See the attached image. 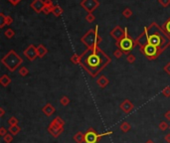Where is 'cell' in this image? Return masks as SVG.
<instances>
[{
	"label": "cell",
	"instance_id": "obj_34",
	"mask_svg": "<svg viewBox=\"0 0 170 143\" xmlns=\"http://www.w3.org/2000/svg\"><path fill=\"white\" fill-rule=\"evenodd\" d=\"M3 140H4V142H6V143H11L13 141V135L7 133L5 136L3 137Z\"/></svg>",
	"mask_w": 170,
	"mask_h": 143
},
{
	"label": "cell",
	"instance_id": "obj_1",
	"mask_svg": "<svg viewBox=\"0 0 170 143\" xmlns=\"http://www.w3.org/2000/svg\"><path fill=\"white\" fill-rule=\"evenodd\" d=\"M104 60H111L108 55L101 51L99 47L88 49L84 54L81 55V65L88 71L92 77H96L100 72L108 66V62Z\"/></svg>",
	"mask_w": 170,
	"mask_h": 143
},
{
	"label": "cell",
	"instance_id": "obj_36",
	"mask_svg": "<svg viewBox=\"0 0 170 143\" xmlns=\"http://www.w3.org/2000/svg\"><path fill=\"white\" fill-rule=\"evenodd\" d=\"M53 9H54V6H46L45 5L42 12H44L45 14H50V13L53 12Z\"/></svg>",
	"mask_w": 170,
	"mask_h": 143
},
{
	"label": "cell",
	"instance_id": "obj_21",
	"mask_svg": "<svg viewBox=\"0 0 170 143\" xmlns=\"http://www.w3.org/2000/svg\"><path fill=\"white\" fill-rule=\"evenodd\" d=\"M119 128H120V130L122 131V132L126 133V132H128V131L131 129V124L129 122H127V121H123L119 125Z\"/></svg>",
	"mask_w": 170,
	"mask_h": 143
},
{
	"label": "cell",
	"instance_id": "obj_24",
	"mask_svg": "<svg viewBox=\"0 0 170 143\" xmlns=\"http://www.w3.org/2000/svg\"><path fill=\"white\" fill-rule=\"evenodd\" d=\"M71 62L75 64V65H79V64H81V56H79L78 54H74L73 56L71 57Z\"/></svg>",
	"mask_w": 170,
	"mask_h": 143
},
{
	"label": "cell",
	"instance_id": "obj_9",
	"mask_svg": "<svg viewBox=\"0 0 170 143\" xmlns=\"http://www.w3.org/2000/svg\"><path fill=\"white\" fill-rule=\"evenodd\" d=\"M81 5L88 13H93V11L100 6V3L97 0H83Z\"/></svg>",
	"mask_w": 170,
	"mask_h": 143
},
{
	"label": "cell",
	"instance_id": "obj_22",
	"mask_svg": "<svg viewBox=\"0 0 170 143\" xmlns=\"http://www.w3.org/2000/svg\"><path fill=\"white\" fill-rule=\"evenodd\" d=\"M9 133L10 134H12V135H17L19 132L21 131V127L19 126V125H15V126H10L9 127Z\"/></svg>",
	"mask_w": 170,
	"mask_h": 143
},
{
	"label": "cell",
	"instance_id": "obj_32",
	"mask_svg": "<svg viewBox=\"0 0 170 143\" xmlns=\"http://www.w3.org/2000/svg\"><path fill=\"white\" fill-rule=\"evenodd\" d=\"M122 55H123V52L119 48L113 52V56H115V58H116V59H120L122 57Z\"/></svg>",
	"mask_w": 170,
	"mask_h": 143
},
{
	"label": "cell",
	"instance_id": "obj_8",
	"mask_svg": "<svg viewBox=\"0 0 170 143\" xmlns=\"http://www.w3.org/2000/svg\"><path fill=\"white\" fill-rule=\"evenodd\" d=\"M103 137V134H97L93 127H90L85 133V143H97Z\"/></svg>",
	"mask_w": 170,
	"mask_h": 143
},
{
	"label": "cell",
	"instance_id": "obj_5",
	"mask_svg": "<svg viewBox=\"0 0 170 143\" xmlns=\"http://www.w3.org/2000/svg\"><path fill=\"white\" fill-rule=\"evenodd\" d=\"M64 126H65V121H64V119H62L61 116H56L48 125L47 130L53 137L57 138V137H59L64 131Z\"/></svg>",
	"mask_w": 170,
	"mask_h": 143
},
{
	"label": "cell",
	"instance_id": "obj_26",
	"mask_svg": "<svg viewBox=\"0 0 170 143\" xmlns=\"http://www.w3.org/2000/svg\"><path fill=\"white\" fill-rule=\"evenodd\" d=\"M19 74H20L21 77H26L29 75V70L26 67H21L20 69H19Z\"/></svg>",
	"mask_w": 170,
	"mask_h": 143
},
{
	"label": "cell",
	"instance_id": "obj_35",
	"mask_svg": "<svg viewBox=\"0 0 170 143\" xmlns=\"http://www.w3.org/2000/svg\"><path fill=\"white\" fill-rule=\"evenodd\" d=\"M94 19H96V16H94L93 13H88V15L86 16V20L88 21L89 23H93Z\"/></svg>",
	"mask_w": 170,
	"mask_h": 143
},
{
	"label": "cell",
	"instance_id": "obj_37",
	"mask_svg": "<svg viewBox=\"0 0 170 143\" xmlns=\"http://www.w3.org/2000/svg\"><path fill=\"white\" fill-rule=\"evenodd\" d=\"M135 60H136V58H135V56L134 55H132V54H128L126 56V61L129 63V64H133L135 62Z\"/></svg>",
	"mask_w": 170,
	"mask_h": 143
},
{
	"label": "cell",
	"instance_id": "obj_39",
	"mask_svg": "<svg viewBox=\"0 0 170 143\" xmlns=\"http://www.w3.org/2000/svg\"><path fill=\"white\" fill-rule=\"evenodd\" d=\"M163 70H164V72H165L166 74L169 75V76H170V62L167 63V64H166V65L164 66Z\"/></svg>",
	"mask_w": 170,
	"mask_h": 143
},
{
	"label": "cell",
	"instance_id": "obj_41",
	"mask_svg": "<svg viewBox=\"0 0 170 143\" xmlns=\"http://www.w3.org/2000/svg\"><path fill=\"white\" fill-rule=\"evenodd\" d=\"M44 4L46 6H54V5H53L52 0H44Z\"/></svg>",
	"mask_w": 170,
	"mask_h": 143
},
{
	"label": "cell",
	"instance_id": "obj_6",
	"mask_svg": "<svg viewBox=\"0 0 170 143\" xmlns=\"http://www.w3.org/2000/svg\"><path fill=\"white\" fill-rule=\"evenodd\" d=\"M124 30H126V35H124V37L122 40L116 41L115 45H116V47L120 49V50L124 53V54L128 55L130 53V51L133 49V47L135 46V41H133V39L128 36L127 28H124Z\"/></svg>",
	"mask_w": 170,
	"mask_h": 143
},
{
	"label": "cell",
	"instance_id": "obj_11",
	"mask_svg": "<svg viewBox=\"0 0 170 143\" xmlns=\"http://www.w3.org/2000/svg\"><path fill=\"white\" fill-rule=\"evenodd\" d=\"M109 35H111L115 40L119 41L123 38L124 35H126V30L122 29L120 26H115V27L112 30V32L109 33Z\"/></svg>",
	"mask_w": 170,
	"mask_h": 143
},
{
	"label": "cell",
	"instance_id": "obj_14",
	"mask_svg": "<svg viewBox=\"0 0 170 143\" xmlns=\"http://www.w3.org/2000/svg\"><path fill=\"white\" fill-rule=\"evenodd\" d=\"M42 111H43V113L48 116V117H50V116H52L53 114L55 113V111H56V108L53 106V104L52 103H46L43 106L42 108Z\"/></svg>",
	"mask_w": 170,
	"mask_h": 143
},
{
	"label": "cell",
	"instance_id": "obj_45",
	"mask_svg": "<svg viewBox=\"0 0 170 143\" xmlns=\"http://www.w3.org/2000/svg\"><path fill=\"white\" fill-rule=\"evenodd\" d=\"M8 1L11 3V4H13V5H17L18 3L21 1V0H8Z\"/></svg>",
	"mask_w": 170,
	"mask_h": 143
},
{
	"label": "cell",
	"instance_id": "obj_18",
	"mask_svg": "<svg viewBox=\"0 0 170 143\" xmlns=\"http://www.w3.org/2000/svg\"><path fill=\"white\" fill-rule=\"evenodd\" d=\"M12 80H11V78L8 76V75H3V76L0 78V84H1L2 86H4V88H7L10 84Z\"/></svg>",
	"mask_w": 170,
	"mask_h": 143
},
{
	"label": "cell",
	"instance_id": "obj_30",
	"mask_svg": "<svg viewBox=\"0 0 170 143\" xmlns=\"http://www.w3.org/2000/svg\"><path fill=\"white\" fill-rule=\"evenodd\" d=\"M158 127H159L160 130L165 131V130H167V128H169V125H168V123L166 122V121L162 120V121L159 122V125H158Z\"/></svg>",
	"mask_w": 170,
	"mask_h": 143
},
{
	"label": "cell",
	"instance_id": "obj_46",
	"mask_svg": "<svg viewBox=\"0 0 170 143\" xmlns=\"http://www.w3.org/2000/svg\"><path fill=\"white\" fill-rule=\"evenodd\" d=\"M4 114H5L4 108H3V107H0V116H1V117H3V116H4Z\"/></svg>",
	"mask_w": 170,
	"mask_h": 143
},
{
	"label": "cell",
	"instance_id": "obj_19",
	"mask_svg": "<svg viewBox=\"0 0 170 143\" xmlns=\"http://www.w3.org/2000/svg\"><path fill=\"white\" fill-rule=\"evenodd\" d=\"M73 139L76 143H85V133H83L82 131H78V132L74 135Z\"/></svg>",
	"mask_w": 170,
	"mask_h": 143
},
{
	"label": "cell",
	"instance_id": "obj_44",
	"mask_svg": "<svg viewBox=\"0 0 170 143\" xmlns=\"http://www.w3.org/2000/svg\"><path fill=\"white\" fill-rule=\"evenodd\" d=\"M112 133H113V131H112V130H108V131H107V132L101 133V134H103V136L104 137V136H108V135H112Z\"/></svg>",
	"mask_w": 170,
	"mask_h": 143
},
{
	"label": "cell",
	"instance_id": "obj_47",
	"mask_svg": "<svg viewBox=\"0 0 170 143\" xmlns=\"http://www.w3.org/2000/svg\"><path fill=\"white\" fill-rule=\"evenodd\" d=\"M145 143H155V142H154L153 140H151V139H149V140H147Z\"/></svg>",
	"mask_w": 170,
	"mask_h": 143
},
{
	"label": "cell",
	"instance_id": "obj_4",
	"mask_svg": "<svg viewBox=\"0 0 170 143\" xmlns=\"http://www.w3.org/2000/svg\"><path fill=\"white\" fill-rule=\"evenodd\" d=\"M97 26L96 27V30L90 29L89 30V32L85 34L84 36L82 37V43L85 44L88 49H93L94 47H99V44L101 42V37L97 33Z\"/></svg>",
	"mask_w": 170,
	"mask_h": 143
},
{
	"label": "cell",
	"instance_id": "obj_15",
	"mask_svg": "<svg viewBox=\"0 0 170 143\" xmlns=\"http://www.w3.org/2000/svg\"><path fill=\"white\" fill-rule=\"evenodd\" d=\"M44 6H45L44 0H34V1L31 3V7L36 11L37 13L42 12Z\"/></svg>",
	"mask_w": 170,
	"mask_h": 143
},
{
	"label": "cell",
	"instance_id": "obj_28",
	"mask_svg": "<svg viewBox=\"0 0 170 143\" xmlns=\"http://www.w3.org/2000/svg\"><path fill=\"white\" fill-rule=\"evenodd\" d=\"M4 35H5V37H6V38H8V39H11V38H13V37H14V35H15V32L13 31L12 29L8 28V29H7L6 31L4 32Z\"/></svg>",
	"mask_w": 170,
	"mask_h": 143
},
{
	"label": "cell",
	"instance_id": "obj_13",
	"mask_svg": "<svg viewBox=\"0 0 170 143\" xmlns=\"http://www.w3.org/2000/svg\"><path fill=\"white\" fill-rule=\"evenodd\" d=\"M119 107L124 113H129V112H131L132 110L134 108V105L129 99H124L122 103L119 104Z\"/></svg>",
	"mask_w": 170,
	"mask_h": 143
},
{
	"label": "cell",
	"instance_id": "obj_31",
	"mask_svg": "<svg viewBox=\"0 0 170 143\" xmlns=\"http://www.w3.org/2000/svg\"><path fill=\"white\" fill-rule=\"evenodd\" d=\"M122 15L126 18H130L132 16V11L130 8H126L122 11Z\"/></svg>",
	"mask_w": 170,
	"mask_h": 143
},
{
	"label": "cell",
	"instance_id": "obj_33",
	"mask_svg": "<svg viewBox=\"0 0 170 143\" xmlns=\"http://www.w3.org/2000/svg\"><path fill=\"white\" fill-rule=\"evenodd\" d=\"M161 93L165 97H170V86H165V88L162 89Z\"/></svg>",
	"mask_w": 170,
	"mask_h": 143
},
{
	"label": "cell",
	"instance_id": "obj_38",
	"mask_svg": "<svg viewBox=\"0 0 170 143\" xmlns=\"http://www.w3.org/2000/svg\"><path fill=\"white\" fill-rule=\"evenodd\" d=\"M158 2L163 7H167L168 5H170V0H158Z\"/></svg>",
	"mask_w": 170,
	"mask_h": 143
},
{
	"label": "cell",
	"instance_id": "obj_7",
	"mask_svg": "<svg viewBox=\"0 0 170 143\" xmlns=\"http://www.w3.org/2000/svg\"><path fill=\"white\" fill-rule=\"evenodd\" d=\"M140 52L148 60H155L159 57L161 54L159 49L151 44H146L143 48H140Z\"/></svg>",
	"mask_w": 170,
	"mask_h": 143
},
{
	"label": "cell",
	"instance_id": "obj_25",
	"mask_svg": "<svg viewBox=\"0 0 170 143\" xmlns=\"http://www.w3.org/2000/svg\"><path fill=\"white\" fill-rule=\"evenodd\" d=\"M162 29L164 30V32L166 34H168V35L170 36V18L163 24V26H162Z\"/></svg>",
	"mask_w": 170,
	"mask_h": 143
},
{
	"label": "cell",
	"instance_id": "obj_20",
	"mask_svg": "<svg viewBox=\"0 0 170 143\" xmlns=\"http://www.w3.org/2000/svg\"><path fill=\"white\" fill-rule=\"evenodd\" d=\"M47 53H48V50L44 45L40 44L39 46L37 47V54H38V57L39 58H43L44 56H46Z\"/></svg>",
	"mask_w": 170,
	"mask_h": 143
},
{
	"label": "cell",
	"instance_id": "obj_23",
	"mask_svg": "<svg viewBox=\"0 0 170 143\" xmlns=\"http://www.w3.org/2000/svg\"><path fill=\"white\" fill-rule=\"evenodd\" d=\"M53 14L55 15L56 17H59V16H61L62 13H63V8L61 6H59V5H54V9H53Z\"/></svg>",
	"mask_w": 170,
	"mask_h": 143
},
{
	"label": "cell",
	"instance_id": "obj_2",
	"mask_svg": "<svg viewBox=\"0 0 170 143\" xmlns=\"http://www.w3.org/2000/svg\"><path fill=\"white\" fill-rule=\"evenodd\" d=\"M147 31L148 32V44L153 45V46L157 47L159 51L162 53L166 48L170 45V36L168 34L164 32L163 29H158L156 26V30H153L152 26L147 27Z\"/></svg>",
	"mask_w": 170,
	"mask_h": 143
},
{
	"label": "cell",
	"instance_id": "obj_29",
	"mask_svg": "<svg viewBox=\"0 0 170 143\" xmlns=\"http://www.w3.org/2000/svg\"><path fill=\"white\" fill-rule=\"evenodd\" d=\"M18 122L19 120L15 117V116H11V117L8 119V124L10 126H15V125H18Z\"/></svg>",
	"mask_w": 170,
	"mask_h": 143
},
{
	"label": "cell",
	"instance_id": "obj_40",
	"mask_svg": "<svg viewBox=\"0 0 170 143\" xmlns=\"http://www.w3.org/2000/svg\"><path fill=\"white\" fill-rule=\"evenodd\" d=\"M7 133H8V132H7V130H6L5 127H0V136L4 137Z\"/></svg>",
	"mask_w": 170,
	"mask_h": 143
},
{
	"label": "cell",
	"instance_id": "obj_48",
	"mask_svg": "<svg viewBox=\"0 0 170 143\" xmlns=\"http://www.w3.org/2000/svg\"><path fill=\"white\" fill-rule=\"evenodd\" d=\"M169 129H170V125H169Z\"/></svg>",
	"mask_w": 170,
	"mask_h": 143
},
{
	"label": "cell",
	"instance_id": "obj_42",
	"mask_svg": "<svg viewBox=\"0 0 170 143\" xmlns=\"http://www.w3.org/2000/svg\"><path fill=\"white\" fill-rule=\"evenodd\" d=\"M164 117H165V119H167V121H170V110L165 112V113H164Z\"/></svg>",
	"mask_w": 170,
	"mask_h": 143
},
{
	"label": "cell",
	"instance_id": "obj_10",
	"mask_svg": "<svg viewBox=\"0 0 170 143\" xmlns=\"http://www.w3.org/2000/svg\"><path fill=\"white\" fill-rule=\"evenodd\" d=\"M147 40H148V31H147V27H146L144 28V31L135 40V45H138L140 48H143L146 44H148V41Z\"/></svg>",
	"mask_w": 170,
	"mask_h": 143
},
{
	"label": "cell",
	"instance_id": "obj_17",
	"mask_svg": "<svg viewBox=\"0 0 170 143\" xmlns=\"http://www.w3.org/2000/svg\"><path fill=\"white\" fill-rule=\"evenodd\" d=\"M97 85L100 86V88L104 89L105 86H107L109 84V81H108V78L105 77V76H101L97 80Z\"/></svg>",
	"mask_w": 170,
	"mask_h": 143
},
{
	"label": "cell",
	"instance_id": "obj_16",
	"mask_svg": "<svg viewBox=\"0 0 170 143\" xmlns=\"http://www.w3.org/2000/svg\"><path fill=\"white\" fill-rule=\"evenodd\" d=\"M13 19L10 16H6L2 12L0 13V28H3L5 25H10L12 24Z\"/></svg>",
	"mask_w": 170,
	"mask_h": 143
},
{
	"label": "cell",
	"instance_id": "obj_3",
	"mask_svg": "<svg viewBox=\"0 0 170 143\" xmlns=\"http://www.w3.org/2000/svg\"><path fill=\"white\" fill-rule=\"evenodd\" d=\"M1 62L10 72H14L17 68L21 66L23 60H22V58L14 50H10L1 59Z\"/></svg>",
	"mask_w": 170,
	"mask_h": 143
},
{
	"label": "cell",
	"instance_id": "obj_27",
	"mask_svg": "<svg viewBox=\"0 0 170 143\" xmlns=\"http://www.w3.org/2000/svg\"><path fill=\"white\" fill-rule=\"evenodd\" d=\"M60 103H61L63 106H67V105L70 103V99L67 96H64L61 97V99H60Z\"/></svg>",
	"mask_w": 170,
	"mask_h": 143
},
{
	"label": "cell",
	"instance_id": "obj_43",
	"mask_svg": "<svg viewBox=\"0 0 170 143\" xmlns=\"http://www.w3.org/2000/svg\"><path fill=\"white\" fill-rule=\"evenodd\" d=\"M164 140L165 142H167V143H170V133H167L164 136Z\"/></svg>",
	"mask_w": 170,
	"mask_h": 143
},
{
	"label": "cell",
	"instance_id": "obj_12",
	"mask_svg": "<svg viewBox=\"0 0 170 143\" xmlns=\"http://www.w3.org/2000/svg\"><path fill=\"white\" fill-rule=\"evenodd\" d=\"M23 53H24V56L29 60V61H34V60H35L38 57L37 47L34 46L33 44L30 45L28 48H26V50Z\"/></svg>",
	"mask_w": 170,
	"mask_h": 143
}]
</instances>
